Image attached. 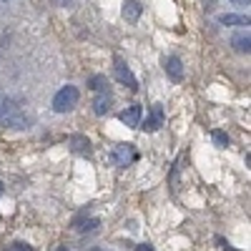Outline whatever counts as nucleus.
<instances>
[{"label":"nucleus","mask_w":251,"mask_h":251,"mask_svg":"<svg viewBox=\"0 0 251 251\" xmlns=\"http://www.w3.org/2000/svg\"><path fill=\"white\" fill-rule=\"evenodd\" d=\"M68 146H71V151H73V153L91 156V141H88L86 136H80V133L71 136V138H68Z\"/></svg>","instance_id":"9"},{"label":"nucleus","mask_w":251,"mask_h":251,"mask_svg":"<svg viewBox=\"0 0 251 251\" xmlns=\"http://www.w3.org/2000/svg\"><path fill=\"white\" fill-rule=\"evenodd\" d=\"M91 251H100V249H91Z\"/></svg>","instance_id":"24"},{"label":"nucleus","mask_w":251,"mask_h":251,"mask_svg":"<svg viewBox=\"0 0 251 251\" xmlns=\"http://www.w3.org/2000/svg\"><path fill=\"white\" fill-rule=\"evenodd\" d=\"M216 241H219V246H221V249H224V251H239V249H231V244H228V241H224V239H221V236H219V239H216Z\"/></svg>","instance_id":"17"},{"label":"nucleus","mask_w":251,"mask_h":251,"mask_svg":"<svg viewBox=\"0 0 251 251\" xmlns=\"http://www.w3.org/2000/svg\"><path fill=\"white\" fill-rule=\"evenodd\" d=\"M231 3H236V5H249V0H231Z\"/></svg>","instance_id":"19"},{"label":"nucleus","mask_w":251,"mask_h":251,"mask_svg":"<svg viewBox=\"0 0 251 251\" xmlns=\"http://www.w3.org/2000/svg\"><path fill=\"white\" fill-rule=\"evenodd\" d=\"M211 138H214V143L219 146V149H226V146H228V136H226L224 131H214Z\"/></svg>","instance_id":"15"},{"label":"nucleus","mask_w":251,"mask_h":251,"mask_svg":"<svg viewBox=\"0 0 251 251\" xmlns=\"http://www.w3.org/2000/svg\"><path fill=\"white\" fill-rule=\"evenodd\" d=\"M111 103H113L111 91L98 93V96H96V100H93V113H96V116H106V113L111 111Z\"/></svg>","instance_id":"10"},{"label":"nucleus","mask_w":251,"mask_h":251,"mask_svg":"<svg viewBox=\"0 0 251 251\" xmlns=\"http://www.w3.org/2000/svg\"><path fill=\"white\" fill-rule=\"evenodd\" d=\"M5 251H35V249H33L30 244H25V241H13Z\"/></svg>","instance_id":"16"},{"label":"nucleus","mask_w":251,"mask_h":251,"mask_svg":"<svg viewBox=\"0 0 251 251\" xmlns=\"http://www.w3.org/2000/svg\"><path fill=\"white\" fill-rule=\"evenodd\" d=\"M58 251H71V249H68V246H60V249H58Z\"/></svg>","instance_id":"23"},{"label":"nucleus","mask_w":251,"mask_h":251,"mask_svg":"<svg viewBox=\"0 0 251 251\" xmlns=\"http://www.w3.org/2000/svg\"><path fill=\"white\" fill-rule=\"evenodd\" d=\"M163 71L169 73L171 80H181L183 78V63L178 55H169V58H163Z\"/></svg>","instance_id":"8"},{"label":"nucleus","mask_w":251,"mask_h":251,"mask_svg":"<svg viewBox=\"0 0 251 251\" xmlns=\"http://www.w3.org/2000/svg\"><path fill=\"white\" fill-rule=\"evenodd\" d=\"M78 98H80V91L75 86H63L53 96V111L55 113H71L78 106Z\"/></svg>","instance_id":"1"},{"label":"nucleus","mask_w":251,"mask_h":251,"mask_svg":"<svg viewBox=\"0 0 251 251\" xmlns=\"http://www.w3.org/2000/svg\"><path fill=\"white\" fill-rule=\"evenodd\" d=\"M221 25H249V15H219Z\"/></svg>","instance_id":"14"},{"label":"nucleus","mask_w":251,"mask_h":251,"mask_svg":"<svg viewBox=\"0 0 251 251\" xmlns=\"http://www.w3.org/2000/svg\"><path fill=\"white\" fill-rule=\"evenodd\" d=\"M0 118H3V93H0Z\"/></svg>","instance_id":"20"},{"label":"nucleus","mask_w":251,"mask_h":251,"mask_svg":"<svg viewBox=\"0 0 251 251\" xmlns=\"http://www.w3.org/2000/svg\"><path fill=\"white\" fill-rule=\"evenodd\" d=\"M231 46H234V50H239V53H249V50H251L249 30H246V33H236V35L231 38Z\"/></svg>","instance_id":"12"},{"label":"nucleus","mask_w":251,"mask_h":251,"mask_svg":"<svg viewBox=\"0 0 251 251\" xmlns=\"http://www.w3.org/2000/svg\"><path fill=\"white\" fill-rule=\"evenodd\" d=\"M88 88H91L93 93H106V91H111L106 75H91V78H88Z\"/></svg>","instance_id":"13"},{"label":"nucleus","mask_w":251,"mask_h":251,"mask_svg":"<svg viewBox=\"0 0 251 251\" xmlns=\"http://www.w3.org/2000/svg\"><path fill=\"white\" fill-rule=\"evenodd\" d=\"M141 10H143V5L138 3V0H126V5H123L126 23H136V20L141 18Z\"/></svg>","instance_id":"11"},{"label":"nucleus","mask_w":251,"mask_h":251,"mask_svg":"<svg viewBox=\"0 0 251 251\" xmlns=\"http://www.w3.org/2000/svg\"><path fill=\"white\" fill-rule=\"evenodd\" d=\"M71 226L75 228V231H80V234H91V231H96V228L100 226V219L98 216H86V211H83L80 216L73 219Z\"/></svg>","instance_id":"7"},{"label":"nucleus","mask_w":251,"mask_h":251,"mask_svg":"<svg viewBox=\"0 0 251 251\" xmlns=\"http://www.w3.org/2000/svg\"><path fill=\"white\" fill-rule=\"evenodd\" d=\"M163 106H161V103H153V106H151V113H149V118H146L141 126H138V128H143V131H149V133H153V131H158L161 128V126H163Z\"/></svg>","instance_id":"3"},{"label":"nucleus","mask_w":251,"mask_h":251,"mask_svg":"<svg viewBox=\"0 0 251 251\" xmlns=\"http://www.w3.org/2000/svg\"><path fill=\"white\" fill-rule=\"evenodd\" d=\"M3 121H5V128H10V131H28L33 126V116L25 113V111H18V113H13Z\"/></svg>","instance_id":"5"},{"label":"nucleus","mask_w":251,"mask_h":251,"mask_svg":"<svg viewBox=\"0 0 251 251\" xmlns=\"http://www.w3.org/2000/svg\"><path fill=\"white\" fill-rule=\"evenodd\" d=\"M136 251H156V249H153L151 244H138V246H136Z\"/></svg>","instance_id":"18"},{"label":"nucleus","mask_w":251,"mask_h":251,"mask_svg":"<svg viewBox=\"0 0 251 251\" xmlns=\"http://www.w3.org/2000/svg\"><path fill=\"white\" fill-rule=\"evenodd\" d=\"M3 191H5V186H3V183H0V196H3Z\"/></svg>","instance_id":"22"},{"label":"nucleus","mask_w":251,"mask_h":251,"mask_svg":"<svg viewBox=\"0 0 251 251\" xmlns=\"http://www.w3.org/2000/svg\"><path fill=\"white\" fill-rule=\"evenodd\" d=\"M116 78H118V83H123V86H128L131 91H138V80H136V75L131 73V68L126 66L123 60H116Z\"/></svg>","instance_id":"6"},{"label":"nucleus","mask_w":251,"mask_h":251,"mask_svg":"<svg viewBox=\"0 0 251 251\" xmlns=\"http://www.w3.org/2000/svg\"><path fill=\"white\" fill-rule=\"evenodd\" d=\"M141 116H143V108L138 106V103H131V106H126V108L118 113L121 123L128 126V128H138V126H141Z\"/></svg>","instance_id":"4"},{"label":"nucleus","mask_w":251,"mask_h":251,"mask_svg":"<svg viewBox=\"0 0 251 251\" xmlns=\"http://www.w3.org/2000/svg\"><path fill=\"white\" fill-rule=\"evenodd\" d=\"M71 3V0H58V5H68Z\"/></svg>","instance_id":"21"},{"label":"nucleus","mask_w":251,"mask_h":251,"mask_svg":"<svg viewBox=\"0 0 251 251\" xmlns=\"http://www.w3.org/2000/svg\"><path fill=\"white\" fill-rule=\"evenodd\" d=\"M111 161H113L116 166H121V169L131 166L133 161H138V151H136V146H133V143H118V146H113V151H111Z\"/></svg>","instance_id":"2"}]
</instances>
